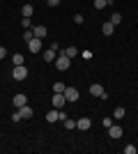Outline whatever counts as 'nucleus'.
<instances>
[{
	"label": "nucleus",
	"mask_w": 138,
	"mask_h": 154,
	"mask_svg": "<svg viewBox=\"0 0 138 154\" xmlns=\"http://www.w3.org/2000/svg\"><path fill=\"white\" fill-rule=\"evenodd\" d=\"M55 67H58L60 71H67L69 67H72V58H69V55H67V53L62 51V53L58 55V58H55Z\"/></svg>",
	"instance_id": "f257e3e1"
},
{
	"label": "nucleus",
	"mask_w": 138,
	"mask_h": 154,
	"mask_svg": "<svg viewBox=\"0 0 138 154\" xmlns=\"http://www.w3.org/2000/svg\"><path fill=\"white\" fill-rule=\"evenodd\" d=\"M12 76H14V81H26V76H28V69H26V64H14V69H12Z\"/></svg>",
	"instance_id": "f03ea898"
},
{
	"label": "nucleus",
	"mask_w": 138,
	"mask_h": 154,
	"mask_svg": "<svg viewBox=\"0 0 138 154\" xmlns=\"http://www.w3.org/2000/svg\"><path fill=\"white\" fill-rule=\"evenodd\" d=\"M51 101H53V106H55V108H62V106L67 103V99H65V94H62V92H53Z\"/></svg>",
	"instance_id": "7ed1b4c3"
},
{
	"label": "nucleus",
	"mask_w": 138,
	"mask_h": 154,
	"mask_svg": "<svg viewBox=\"0 0 138 154\" xmlns=\"http://www.w3.org/2000/svg\"><path fill=\"white\" fill-rule=\"evenodd\" d=\"M62 94H65L67 101H78V90H76V88H65Z\"/></svg>",
	"instance_id": "20e7f679"
},
{
	"label": "nucleus",
	"mask_w": 138,
	"mask_h": 154,
	"mask_svg": "<svg viewBox=\"0 0 138 154\" xmlns=\"http://www.w3.org/2000/svg\"><path fill=\"white\" fill-rule=\"evenodd\" d=\"M108 136H111L113 140H118L120 136H122V127H120V124H111V127H108Z\"/></svg>",
	"instance_id": "39448f33"
},
{
	"label": "nucleus",
	"mask_w": 138,
	"mask_h": 154,
	"mask_svg": "<svg viewBox=\"0 0 138 154\" xmlns=\"http://www.w3.org/2000/svg\"><path fill=\"white\" fill-rule=\"evenodd\" d=\"M28 51H30V53H39L41 51V39L35 37L32 42H28Z\"/></svg>",
	"instance_id": "423d86ee"
},
{
	"label": "nucleus",
	"mask_w": 138,
	"mask_h": 154,
	"mask_svg": "<svg viewBox=\"0 0 138 154\" xmlns=\"http://www.w3.org/2000/svg\"><path fill=\"white\" fill-rule=\"evenodd\" d=\"M14 108H21V106H26V103H28V97L26 94H14Z\"/></svg>",
	"instance_id": "0eeeda50"
},
{
	"label": "nucleus",
	"mask_w": 138,
	"mask_h": 154,
	"mask_svg": "<svg viewBox=\"0 0 138 154\" xmlns=\"http://www.w3.org/2000/svg\"><path fill=\"white\" fill-rule=\"evenodd\" d=\"M90 127H92V122L87 120V117H81V120H76V129H81V131H87Z\"/></svg>",
	"instance_id": "6e6552de"
},
{
	"label": "nucleus",
	"mask_w": 138,
	"mask_h": 154,
	"mask_svg": "<svg viewBox=\"0 0 138 154\" xmlns=\"http://www.w3.org/2000/svg\"><path fill=\"white\" fill-rule=\"evenodd\" d=\"M41 58H44L46 62H55V58H58V51H53V48H46Z\"/></svg>",
	"instance_id": "1a4fd4ad"
},
{
	"label": "nucleus",
	"mask_w": 138,
	"mask_h": 154,
	"mask_svg": "<svg viewBox=\"0 0 138 154\" xmlns=\"http://www.w3.org/2000/svg\"><path fill=\"white\" fill-rule=\"evenodd\" d=\"M19 113H21V117H23V120H30L35 110H32V108H30V106L26 103V106H21V108H19Z\"/></svg>",
	"instance_id": "9d476101"
},
{
	"label": "nucleus",
	"mask_w": 138,
	"mask_h": 154,
	"mask_svg": "<svg viewBox=\"0 0 138 154\" xmlns=\"http://www.w3.org/2000/svg\"><path fill=\"white\" fill-rule=\"evenodd\" d=\"M101 32H104V37H111L113 32H115V26H113L111 21H106L104 26H101Z\"/></svg>",
	"instance_id": "9b49d317"
},
{
	"label": "nucleus",
	"mask_w": 138,
	"mask_h": 154,
	"mask_svg": "<svg viewBox=\"0 0 138 154\" xmlns=\"http://www.w3.org/2000/svg\"><path fill=\"white\" fill-rule=\"evenodd\" d=\"M104 92H106V90H104L99 83H92V85H90V94H92V97H101Z\"/></svg>",
	"instance_id": "f8f14e48"
},
{
	"label": "nucleus",
	"mask_w": 138,
	"mask_h": 154,
	"mask_svg": "<svg viewBox=\"0 0 138 154\" xmlns=\"http://www.w3.org/2000/svg\"><path fill=\"white\" fill-rule=\"evenodd\" d=\"M32 12H35V7L30 5V2H26V5L21 7V14H23V16H26V19H30V16H32Z\"/></svg>",
	"instance_id": "ddd939ff"
},
{
	"label": "nucleus",
	"mask_w": 138,
	"mask_h": 154,
	"mask_svg": "<svg viewBox=\"0 0 138 154\" xmlns=\"http://www.w3.org/2000/svg\"><path fill=\"white\" fill-rule=\"evenodd\" d=\"M60 120V110H48L46 113V122H58Z\"/></svg>",
	"instance_id": "4468645a"
},
{
	"label": "nucleus",
	"mask_w": 138,
	"mask_h": 154,
	"mask_svg": "<svg viewBox=\"0 0 138 154\" xmlns=\"http://www.w3.org/2000/svg\"><path fill=\"white\" fill-rule=\"evenodd\" d=\"M32 32H35V37H37V39H44V37H46V32H48V30H46V26H37Z\"/></svg>",
	"instance_id": "2eb2a0df"
},
{
	"label": "nucleus",
	"mask_w": 138,
	"mask_h": 154,
	"mask_svg": "<svg viewBox=\"0 0 138 154\" xmlns=\"http://www.w3.org/2000/svg\"><path fill=\"white\" fill-rule=\"evenodd\" d=\"M122 117H124V108H122V106H118V108L113 110V120H122Z\"/></svg>",
	"instance_id": "dca6fc26"
},
{
	"label": "nucleus",
	"mask_w": 138,
	"mask_h": 154,
	"mask_svg": "<svg viewBox=\"0 0 138 154\" xmlns=\"http://www.w3.org/2000/svg\"><path fill=\"white\" fill-rule=\"evenodd\" d=\"M65 53L69 55V58H76V55H78V48H76V46H67Z\"/></svg>",
	"instance_id": "f3484780"
},
{
	"label": "nucleus",
	"mask_w": 138,
	"mask_h": 154,
	"mask_svg": "<svg viewBox=\"0 0 138 154\" xmlns=\"http://www.w3.org/2000/svg\"><path fill=\"white\" fill-rule=\"evenodd\" d=\"M111 23L113 26H120V23H122V14H118V12L111 14Z\"/></svg>",
	"instance_id": "a211bd4d"
},
{
	"label": "nucleus",
	"mask_w": 138,
	"mask_h": 154,
	"mask_svg": "<svg viewBox=\"0 0 138 154\" xmlns=\"http://www.w3.org/2000/svg\"><path fill=\"white\" fill-rule=\"evenodd\" d=\"M65 88H67V85L60 83V81H58V83H53V92H65Z\"/></svg>",
	"instance_id": "6ab92c4d"
},
{
	"label": "nucleus",
	"mask_w": 138,
	"mask_h": 154,
	"mask_svg": "<svg viewBox=\"0 0 138 154\" xmlns=\"http://www.w3.org/2000/svg\"><path fill=\"white\" fill-rule=\"evenodd\" d=\"M108 5V0H94V9H104Z\"/></svg>",
	"instance_id": "aec40b11"
},
{
	"label": "nucleus",
	"mask_w": 138,
	"mask_h": 154,
	"mask_svg": "<svg viewBox=\"0 0 138 154\" xmlns=\"http://www.w3.org/2000/svg\"><path fill=\"white\" fill-rule=\"evenodd\" d=\"M23 39H26V42H32V39H35V32L30 30V28H28V30H26V35H23Z\"/></svg>",
	"instance_id": "412c9836"
},
{
	"label": "nucleus",
	"mask_w": 138,
	"mask_h": 154,
	"mask_svg": "<svg viewBox=\"0 0 138 154\" xmlns=\"http://www.w3.org/2000/svg\"><path fill=\"white\" fill-rule=\"evenodd\" d=\"M12 60H14V64H23V55H21V53H14Z\"/></svg>",
	"instance_id": "4be33fe9"
},
{
	"label": "nucleus",
	"mask_w": 138,
	"mask_h": 154,
	"mask_svg": "<svg viewBox=\"0 0 138 154\" xmlns=\"http://www.w3.org/2000/svg\"><path fill=\"white\" fill-rule=\"evenodd\" d=\"M62 124H65V129H76V122H74V120H69V117H67Z\"/></svg>",
	"instance_id": "5701e85b"
},
{
	"label": "nucleus",
	"mask_w": 138,
	"mask_h": 154,
	"mask_svg": "<svg viewBox=\"0 0 138 154\" xmlns=\"http://www.w3.org/2000/svg\"><path fill=\"white\" fill-rule=\"evenodd\" d=\"M101 124H104V129H108L111 124H115V122H113V117H104V120H101Z\"/></svg>",
	"instance_id": "b1692460"
},
{
	"label": "nucleus",
	"mask_w": 138,
	"mask_h": 154,
	"mask_svg": "<svg viewBox=\"0 0 138 154\" xmlns=\"http://www.w3.org/2000/svg\"><path fill=\"white\" fill-rule=\"evenodd\" d=\"M83 21H85V16H83V14H74V23H83Z\"/></svg>",
	"instance_id": "393cba45"
},
{
	"label": "nucleus",
	"mask_w": 138,
	"mask_h": 154,
	"mask_svg": "<svg viewBox=\"0 0 138 154\" xmlns=\"http://www.w3.org/2000/svg\"><path fill=\"white\" fill-rule=\"evenodd\" d=\"M21 120H23L21 113H19V110H14V113H12V122H21Z\"/></svg>",
	"instance_id": "a878e982"
},
{
	"label": "nucleus",
	"mask_w": 138,
	"mask_h": 154,
	"mask_svg": "<svg viewBox=\"0 0 138 154\" xmlns=\"http://www.w3.org/2000/svg\"><path fill=\"white\" fill-rule=\"evenodd\" d=\"M83 60H92V51H83V53H78Z\"/></svg>",
	"instance_id": "bb28decb"
},
{
	"label": "nucleus",
	"mask_w": 138,
	"mask_h": 154,
	"mask_svg": "<svg viewBox=\"0 0 138 154\" xmlns=\"http://www.w3.org/2000/svg\"><path fill=\"white\" fill-rule=\"evenodd\" d=\"M124 152H127V154H136V145H127Z\"/></svg>",
	"instance_id": "cd10ccee"
},
{
	"label": "nucleus",
	"mask_w": 138,
	"mask_h": 154,
	"mask_svg": "<svg viewBox=\"0 0 138 154\" xmlns=\"http://www.w3.org/2000/svg\"><path fill=\"white\" fill-rule=\"evenodd\" d=\"M21 26L28 30V28H30V19H26V16H23V19H21Z\"/></svg>",
	"instance_id": "c85d7f7f"
},
{
	"label": "nucleus",
	"mask_w": 138,
	"mask_h": 154,
	"mask_svg": "<svg viewBox=\"0 0 138 154\" xmlns=\"http://www.w3.org/2000/svg\"><path fill=\"white\" fill-rule=\"evenodd\" d=\"M46 5H48V7H58L60 0H46Z\"/></svg>",
	"instance_id": "c756f323"
},
{
	"label": "nucleus",
	"mask_w": 138,
	"mask_h": 154,
	"mask_svg": "<svg viewBox=\"0 0 138 154\" xmlns=\"http://www.w3.org/2000/svg\"><path fill=\"white\" fill-rule=\"evenodd\" d=\"M2 58H7V48H5V46H0V60H2Z\"/></svg>",
	"instance_id": "7c9ffc66"
},
{
	"label": "nucleus",
	"mask_w": 138,
	"mask_h": 154,
	"mask_svg": "<svg viewBox=\"0 0 138 154\" xmlns=\"http://www.w3.org/2000/svg\"><path fill=\"white\" fill-rule=\"evenodd\" d=\"M108 2H111V0H108Z\"/></svg>",
	"instance_id": "2f4dec72"
}]
</instances>
